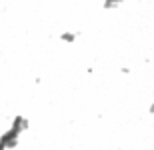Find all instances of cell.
Returning a JSON list of instances; mask_svg holds the SVG:
<instances>
[{"mask_svg":"<svg viewBox=\"0 0 154 150\" xmlns=\"http://www.w3.org/2000/svg\"><path fill=\"white\" fill-rule=\"evenodd\" d=\"M18 142H20V134L16 130H12V128H8V130H4V132L0 134V150L16 148Z\"/></svg>","mask_w":154,"mask_h":150,"instance_id":"6da1fadb","label":"cell"},{"mask_svg":"<svg viewBox=\"0 0 154 150\" xmlns=\"http://www.w3.org/2000/svg\"><path fill=\"white\" fill-rule=\"evenodd\" d=\"M10 128H12V130H16V132L22 136V134L30 128V120L26 118V116H22V114H16L14 118H12V122H10Z\"/></svg>","mask_w":154,"mask_h":150,"instance_id":"7a4b0ae2","label":"cell"},{"mask_svg":"<svg viewBox=\"0 0 154 150\" xmlns=\"http://www.w3.org/2000/svg\"><path fill=\"white\" fill-rule=\"evenodd\" d=\"M76 38H78V32H62V34H58V40H62L64 44H74Z\"/></svg>","mask_w":154,"mask_h":150,"instance_id":"3957f363","label":"cell"},{"mask_svg":"<svg viewBox=\"0 0 154 150\" xmlns=\"http://www.w3.org/2000/svg\"><path fill=\"white\" fill-rule=\"evenodd\" d=\"M122 4V0H102V6L106 10H112V8H118Z\"/></svg>","mask_w":154,"mask_h":150,"instance_id":"277c9868","label":"cell"},{"mask_svg":"<svg viewBox=\"0 0 154 150\" xmlns=\"http://www.w3.org/2000/svg\"><path fill=\"white\" fill-rule=\"evenodd\" d=\"M122 70V74H130V68H128V66H124V68H120Z\"/></svg>","mask_w":154,"mask_h":150,"instance_id":"5b68a950","label":"cell"}]
</instances>
